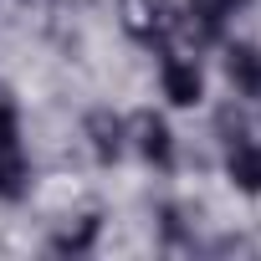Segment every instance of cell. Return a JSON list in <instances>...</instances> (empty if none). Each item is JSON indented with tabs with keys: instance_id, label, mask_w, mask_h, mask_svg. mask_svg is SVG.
<instances>
[{
	"instance_id": "cell-1",
	"label": "cell",
	"mask_w": 261,
	"mask_h": 261,
	"mask_svg": "<svg viewBox=\"0 0 261 261\" xmlns=\"http://www.w3.org/2000/svg\"><path fill=\"white\" fill-rule=\"evenodd\" d=\"M26 185H31V169L21 154V123H16V108L0 97V200H21Z\"/></svg>"
},
{
	"instance_id": "cell-2",
	"label": "cell",
	"mask_w": 261,
	"mask_h": 261,
	"mask_svg": "<svg viewBox=\"0 0 261 261\" xmlns=\"http://www.w3.org/2000/svg\"><path fill=\"white\" fill-rule=\"evenodd\" d=\"M134 149L154 164V169H169L174 164V134H169V123L154 113V108H144V113H134Z\"/></svg>"
},
{
	"instance_id": "cell-3",
	"label": "cell",
	"mask_w": 261,
	"mask_h": 261,
	"mask_svg": "<svg viewBox=\"0 0 261 261\" xmlns=\"http://www.w3.org/2000/svg\"><path fill=\"white\" fill-rule=\"evenodd\" d=\"M159 82H164V97H169L174 108H195V102L205 97V77H200V67L185 62V57H164Z\"/></svg>"
},
{
	"instance_id": "cell-4",
	"label": "cell",
	"mask_w": 261,
	"mask_h": 261,
	"mask_svg": "<svg viewBox=\"0 0 261 261\" xmlns=\"http://www.w3.org/2000/svg\"><path fill=\"white\" fill-rule=\"evenodd\" d=\"M87 144H92V154L102 159V164H113V159H123V139H128V123L118 118V113H108V108H97V113H87Z\"/></svg>"
},
{
	"instance_id": "cell-5",
	"label": "cell",
	"mask_w": 261,
	"mask_h": 261,
	"mask_svg": "<svg viewBox=\"0 0 261 261\" xmlns=\"http://www.w3.org/2000/svg\"><path fill=\"white\" fill-rule=\"evenodd\" d=\"M225 77H230V87H236V92L261 97V46H251V41L225 46Z\"/></svg>"
},
{
	"instance_id": "cell-6",
	"label": "cell",
	"mask_w": 261,
	"mask_h": 261,
	"mask_svg": "<svg viewBox=\"0 0 261 261\" xmlns=\"http://www.w3.org/2000/svg\"><path fill=\"white\" fill-rule=\"evenodd\" d=\"M225 174H230V185H236V190L261 195V144L236 139V144H230V154H225Z\"/></svg>"
},
{
	"instance_id": "cell-7",
	"label": "cell",
	"mask_w": 261,
	"mask_h": 261,
	"mask_svg": "<svg viewBox=\"0 0 261 261\" xmlns=\"http://www.w3.org/2000/svg\"><path fill=\"white\" fill-rule=\"evenodd\" d=\"M236 6L241 0H190V26L200 36H220V26H225V16H236Z\"/></svg>"
},
{
	"instance_id": "cell-8",
	"label": "cell",
	"mask_w": 261,
	"mask_h": 261,
	"mask_svg": "<svg viewBox=\"0 0 261 261\" xmlns=\"http://www.w3.org/2000/svg\"><path fill=\"white\" fill-rule=\"evenodd\" d=\"M92 236H97V215H87V220H82V230H67V236H57V241H51V251H62V256H77V251H87V246H92Z\"/></svg>"
}]
</instances>
